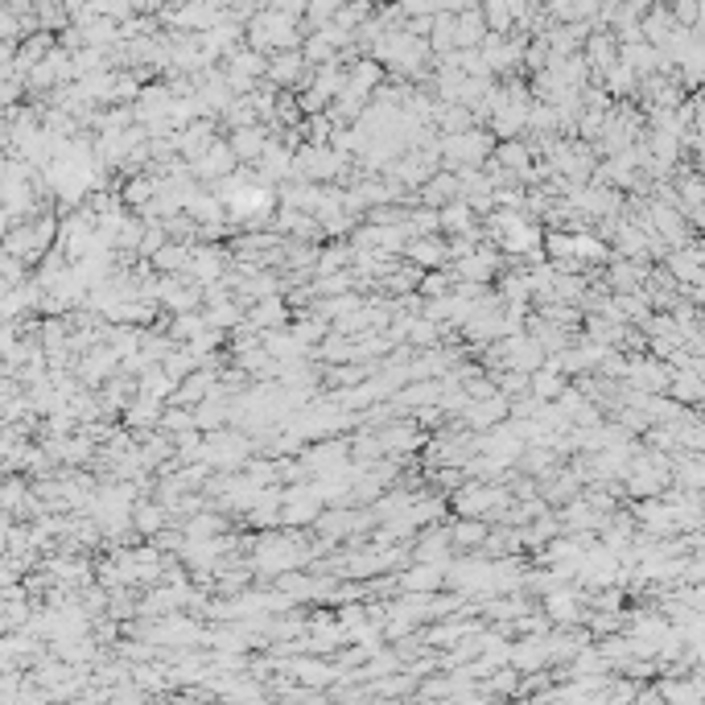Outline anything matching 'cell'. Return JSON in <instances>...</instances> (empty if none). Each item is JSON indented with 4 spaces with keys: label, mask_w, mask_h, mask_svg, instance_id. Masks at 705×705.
I'll list each match as a JSON object with an SVG mask.
<instances>
[{
    "label": "cell",
    "mask_w": 705,
    "mask_h": 705,
    "mask_svg": "<svg viewBox=\"0 0 705 705\" xmlns=\"http://www.w3.org/2000/svg\"><path fill=\"white\" fill-rule=\"evenodd\" d=\"M306 29H301V17L277 13V9H256L244 25V46L260 50V54H277V50H297Z\"/></svg>",
    "instance_id": "obj_1"
},
{
    "label": "cell",
    "mask_w": 705,
    "mask_h": 705,
    "mask_svg": "<svg viewBox=\"0 0 705 705\" xmlns=\"http://www.w3.org/2000/svg\"><path fill=\"white\" fill-rule=\"evenodd\" d=\"M495 149V137L475 124L466 132H438V153H442V170H462V165H483Z\"/></svg>",
    "instance_id": "obj_2"
},
{
    "label": "cell",
    "mask_w": 705,
    "mask_h": 705,
    "mask_svg": "<svg viewBox=\"0 0 705 705\" xmlns=\"http://www.w3.org/2000/svg\"><path fill=\"white\" fill-rule=\"evenodd\" d=\"M310 71H314V66L301 58V50H277V54H268L264 79L273 83L277 91H301L310 83Z\"/></svg>",
    "instance_id": "obj_3"
},
{
    "label": "cell",
    "mask_w": 705,
    "mask_h": 705,
    "mask_svg": "<svg viewBox=\"0 0 705 705\" xmlns=\"http://www.w3.org/2000/svg\"><path fill=\"white\" fill-rule=\"evenodd\" d=\"M479 454H487V458H495L503 466H516V458L524 454V438L516 433L512 421H495L491 429L479 433Z\"/></svg>",
    "instance_id": "obj_4"
},
{
    "label": "cell",
    "mask_w": 705,
    "mask_h": 705,
    "mask_svg": "<svg viewBox=\"0 0 705 705\" xmlns=\"http://www.w3.org/2000/svg\"><path fill=\"white\" fill-rule=\"evenodd\" d=\"M190 165V174H194V182H203V186H211L215 178H223V174H231L235 170V153H231V145H227V137H215L203 153H198L194 161H186Z\"/></svg>",
    "instance_id": "obj_5"
},
{
    "label": "cell",
    "mask_w": 705,
    "mask_h": 705,
    "mask_svg": "<svg viewBox=\"0 0 705 705\" xmlns=\"http://www.w3.org/2000/svg\"><path fill=\"white\" fill-rule=\"evenodd\" d=\"M458 421H462V429H470V433H483V429H491L495 421H508V396L491 392V396H483V400H466V409L458 413Z\"/></svg>",
    "instance_id": "obj_6"
},
{
    "label": "cell",
    "mask_w": 705,
    "mask_h": 705,
    "mask_svg": "<svg viewBox=\"0 0 705 705\" xmlns=\"http://www.w3.org/2000/svg\"><path fill=\"white\" fill-rule=\"evenodd\" d=\"M396 590H417V594L446 590V565H438V561H409L405 569H396Z\"/></svg>",
    "instance_id": "obj_7"
},
{
    "label": "cell",
    "mask_w": 705,
    "mask_h": 705,
    "mask_svg": "<svg viewBox=\"0 0 705 705\" xmlns=\"http://www.w3.org/2000/svg\"><path fill=\"white\" fill-rule=\"evenodd\" d=\"M582 58L590 66V79H598L607 66L619 62V38H615L611 29H590L586 42H582Z\"/></svg>",
    "instance_id": "obj_8"
},
{
    "label": "cell",
    "mask_w": 705,
    "mask_h": 705,
    "mask_svg": "<svg viewBox=\"0 0 705 705\" xmlns=\"http://www.w3.org/2000/svg\"><path fill=\"white\" fill-rule=\"evenodd\" d=\"M438 231L442 235H475V240H483L479 215L470 211V203H462V198H450V203L438 207Z\"/></svg>",
    "instance_id": "obj_9"
},
{
    "label": "cell",
    "mask_w": 705,
    "mask_h": 705,
    "mask_svg": "<svg viewBox=\"0 0 705 705\" xmlns=\"http://www.w3.org/2000/svg\"><path fill=\"white\" fill-rule=\"evenodd\" d=\"M161 409H165V400H153L145 392H132V400L120 409V425L132 429V433H145V429H153L161 421Z\"/></svg>",
    "instance_id": "obj_10"
},
{
    "label": "cell",
    "mask_w": 705,
    "mask_h": 705,
    "mask_svg": "<svg viewBox=\"0 0 705 705\" xmlns=\"http://www.w3.org/2000/svg\"><path fill=\"white\" fill-rule=\"evenodd\" d=\"M557 520H561V532H598V524L607 520L602 512H594L590 503L582 499V495H574V499H565V503H557Z\"/></svg>",
    "instance_id": "obj_11"
},
{
    "label": "cell",
    "mask_w": 705,
    "mask_h": 705,
    "mask_svg": "<svg viewBox=\"0 0 705 705\" xmlns=\"http://www.w3.org/2000/svg\"><path fill=\"white\" fill-rule=\"evenodd\" d=\"M289 306H285V297L281 293H273V297H260V301H252V306L244 310V326H252V330H273V326H289Z\"/></svg>",
    "instance_id": "obj_12"
},
{
    "label": "cell",
    "mask_w": 705,
    "mask_h": 705,
    "mask_svg": "<svg viewBox=\"0 0 705 705\" xmlns=\"http://www.w3.org/2000/svg\"><path fill=\"white\" fill-rule=\"evenodd\" d=\"M405 256L409 264H417V268H446L450 260H446V240H442V231L438 235H413V240L405 244Z\"/></svg>",
    "instance_id": "obj_13"
},
{
    "label": "cell",
    "mask_w": 705,
    "mask_h": 705,
    "mask_svg": "<svg viewBox=\"0 0 705 705\" xmlns=\"http://www.w3.org/2000/svg\"><path fill=\"white\" fill-rule=\"evenodd\" d=\"M128 520H132V532L145 536V541H149L153 532H161L165 524H170V512H165L153 495H137V499H132V512H128Z\"/></svg>",
    "instance_id": "obj_14"
},
{
    "label": "cell",
    "mask_w": 705,
    "mask_h": 705,
    "mask_svg": "<svg viewBox=\"0 0 705 705\" xmlns=\"http://www.w3.org/2000/svg\"><path fill=\"white\" fill-rule=\"evenodd\" d=\"M264 141H268V128L264 124H244V128H231L227 132V145H231L235 161H244V165H256Z\"/></svg>",
    "instance_id": "obj_15"
},
{
    "label": "cell",
    "mask_w": 705,
    "mask_h": 705,
    "mask_svg": "<svg viewBox=\"0 0 705 705\" xmlns=\"http://www.w3.org/2000/svg\"><path fill=\"white\" fill-rule=\"evenodd\" d=\"M487 532H491V524L483 516H458L450 524V545H454V553H479Z\"/></svg>",
    "instance_id": "obj_16"
},
{
    "label": "cell",
    "mask_w": 705,
    "mask_h": 705,
    "mask_svg": "<svg viewBox=\"0 0 705 705\" xmlns=\"http://www.w3.org/2000/svg\"><path fill=\"white\" fill-rule=\"evenodd\" d=\"M450 198H458V174L454 170H433L417 186V203L421 207H442V203H450Z\"/></svg>",
    "instance_id": "obj_17"
},
{
    "label": "cell",
    "mask_w": 705,
    "mask_h": 705,
    "mask_svg": "<svg viewBox=\"0 0 705 705\" xmlns=\"http://www.w3.org/2000/svg\"><path fill=\"white\" fill-rule=\"evenodd\" d=\"M388 79V71L376 62V58H367V54H359L355 62H347V87H355V91H363L367 99H372V91L380 87Z\"/></svg>",
    "instance_id": "obj_18"
},
{
    "label": "cell",
    "mask_w": 705,
    "mask_h": 705,
    "mask_svg": "<svg viewBox=\"0 0 705 705\" xmlns=\"http://www.w3.org/2000/svg\"><path fill=\"white\" fill-rule=\"evenodd\" d=\"M483 38H487V21H483V9H479V5L454 13V50L479 46Z\"/></svg>",
    "instance_id": "obj_19"
},
{
    "label": "cell",
    "mask_w": 705,
    "mask_h": 705,
    "mask_svg": "<svg viewBox=\"0 0 705 705\" xmlns=\"http://www.w3.org/2000/svg\"><path fill=\"white\" fill-rule=\"evenodd\" d=\"M677 25H681V21L673 17V9H668V5H648V9L640 13V38L652 42V46H660Z\"/></svg>",
    "instance_id": "obj_20"
},
{
    "label": "cell",
    "mask_w": 705,
    "mask_h": 705,
    "mask_svg": "<svg viewBox=\"0 0 705 705\" xmlns=\"http://www.w3.org/2000/svg\"><path fill=\"white\" fill-rule=\"evenodd\" d=\"M668 396L677 405H701L705 400V384L697 372H685V367H668Z\"/></svg>",
    "instance_id": "obj_21"
},
{
    "label": "cell",
    "mask_w": 705,
    "mask_h": 705,
    "mask_svg": "<svg viewBox=\"0 0 705 705\" xmlns=\"http://www.w3.org/2000/svg\"><path fill=\"white\" fill-rule=\"evenodd\" d=\"M594 83H602V91H607L611 99H635V87H640V75L631 71L627 62H615V66H607Z\"/></svg>",
    "instance_id": "obj_22"
},
{
    "label": "cell",
    "mask_w": 705,
    "mask_h": 705,
    "mask_svg": "<svg viewBox=\"0 0 705 705\" xmlns=\"http://www.w3.org/2000/svg\"><path fill=\"white\" fill-rule=\"evenodd\" d=\"M351 244L347 240H322L318 244V256H314V277L318 273H343V268H351Z\"/></svg>",
    "instance_id": "obj_23"
},
{
    "label": "cell",
    "mask_w": 705,
    "mask_h": 705,
    "mask_svg": "<svg viewBox=\"0 0 705 705\" xmlns=\"http://www.w3.org/2000/svg\"><path fill=\"white\" fill-rule=\"evenodd\" d=\"M149 264H153V273H186V264H190V244H182V240H165V244L149 256Z\"/></svg>",
    "instance_id": "obj_24"
},
{
    "label": "cell",
    "mask_w": 705,
    "mask_h": 705,
    "mask_svg": "<svg viewBox=\"0 0 705 705\" xmlns=\"http://www.w3.org/2000/svg\"><path fill=\"white\" fill-rule=\"evenodd\" d=\"M491 157H495V161L503 165V170H512L516 178H520V170H528V165H532V153H528L524 137H508V141H495Z\"/></svg>",
    "instance_id": "obj_25"
},
{
    "label": "cell",
    "mask_w": 705,
    "mask_h": 705,
    "mask_svg": "<svg viewBox=\"0 0 705 705\" xmlns=\"http://www.w3.org/2000/svg\"><path fill=\"white\" fill-rule=\"evenodd\" d=\"M244 310H248V306H240V301H235V293H231V297H223V301H211V306H203V318H207V326L235 330V326H244Z\"/></svg>",
    "instance_id": "obj_26"
},
{
    "label": "cell",
    "mask_w": 705,
    "mask_h": 705,
    "mask_svg": "<svg viewBox=\"0 0 705 705\" xmlns=\"http://www.w3.org/2000/svg\"><path fill=\"white\" fill-rule=\"evenodd\" d=\"M194 367H203V359H198V355H194L190 347H182V343H174L170 351H165V359H161V372L170 376L174 384H178L182 376H190Z\"/></svg>",
    "instance_id": "obj_27"
},
{
    "label": "cell",
    "mask_w": 705,
    "mask_h": 705,
    "mask_svg": "<svg viewBox=\"0 0 705 705\" xmlns=\"http://www.w3.org/2000/svg\"><path fill=\"white\" fill-rule=\"evenodd\" d=\"M174 380L161 372V363H153V367H145V372L137 376V392H145V396H153V400H165V405H170L174 400Z\"/></svg>",
    "instance_id": "obj_28"
},
{
    "label": "cell",
    "mask_w": 705,
    "mask_h": 705,
    "mask_svg": "<svg viewBox=\"0 0 705 705\" xmlns=\"http://www.w3.org/2000/svg\"><path fill=\"white\" fill-rule=\"evenodd\" d=\"M561 388H565V376L553 372V367H545V363L536 367V372H528V392H532L536 400H557Z\"/></svg>",
    "instance_id": "obj_29"
},
{
    "label": "cell",
    "mask_w": 705,
    "mask_h": 705,
    "mask_svg": "<svg viewBox=\"0 0 705 705\" xmlns=\"http://www.w3.org/2000/svg\"><path fill=\"white\" fill-rule=\"evenodd\" d=\"M524 132H557V108L549 104V99H532L528 104Z\"/></svg>",
    "instance_id": "obj_30"
},
{
    "label": "cell",
    "mask_w": 705,
    "mask_h": 705,
    "mask_svg": "<svg viewBox=\"0 0 705 705\" xmlns=\"http://www.w3.org/2000/svg\"><path fill=\"white\" fill-rule=\"evenodd\" d=\"M306 5H310V0H268V5H264V9H277V13H289V17H301V13H306Z\"/></svg>",
    "instance_id": "obj_31"
},
{
    "label": "cell",
    "mask_w": 705,
    "mask_h": 705,
    "mask_svg": "<svg viewBox=\"0 0 705 705\" xmlns=\"http://www.w3.org/2000/svg\"><path fill=\"white\" fill-rule=\"evenodd\" d=\"M470 5H479V0H442L446 13H462V9H470Z\"/></svg>",
    "instance_id": "obj_32"
},
{
    "label": "cell",
    "mask_w": 705,
    "mask_h": 705,
    "mask_svg": "<svg viewBox=\"0 0 705 705\" xmlns=\"http://www.w3.org/2000/svg\"><path fill=\"white\" fill-rule=\"evenodd\" d=\"M322 5H326V9H339V5H347V0H322Z\"/></svg>",
    "instance_id": "obj_33"
},
{
    "label": "cell",
    "mask_w": 705,
    "mask_h": 705,
    "mask_svg": "<svg viewBox=\"0 0 705 705\" xmlns=\"http://www.w3.org/2000/svg\"><path fill=\"white\" fill-rule=\"evenodd\" d=\"M648 5H668V0H648Z\"/></svg>",
    "instance_id": "obj_34"
}]
</instances>
